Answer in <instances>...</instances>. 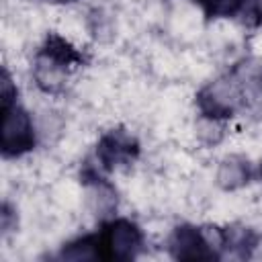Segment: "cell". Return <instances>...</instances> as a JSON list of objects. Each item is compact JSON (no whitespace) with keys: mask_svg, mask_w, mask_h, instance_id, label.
I'll return each instance as SVG.
<instances>
[{"mask_svg":"<svg viewBox=\"0 0 262 262\" xmlns=\"http://www.w3.org/2000/svg\"><path fill=\"white\" fill-rule=\"evenodd\" d=\"M0 219H2V233H8L14 225H16V215H12V209L8 203L2 205V213H0Z\"/></svg>","mask_w":262,"mask_h":262,"instance_id":"14","label":"cell"},{"mask_svg":"<svg viewBox=\"0 0 262 262\" xmlns=\"http://www.w3.org/2000/svg\"><path fill=\"white\" fill-rule=\"evenodd\" d=\"M213 233V244L221 252H227L237 258H250L252 252L258 246V235L254 229L246 225H227L221 229H211Z\"/></svg>","mask_w":262,"mask_h":262,"instance_id":"7","label":"cell"},{"mask_svg":"<svg viewBox=\"0 0 262 262\" xmlns=\"http://www.w3.org/2000/svg\"><path fill=\"white\" fill-rule=\"evenodd\" d=\"M258 174H260V178H262V162H260V166H258Z\"/></svg>","mask_w":262,"mask_h":262,"instance_id":"16","label":"cell"},{"mask_svg":"<svg viewBox=\"0 0 262 262\" xmlns=\"http://www.w3.org/2000/svg\"><path fill=\"white\" fill-rule=\"evenodd\" d=\"M252 176H254V170L250 160L237 154L223 158L217 168V184L223 190H237L246 186L252 180Z\"/></svg>","mask_w":262,"mask_h":262,"instance_id":"8","label":"cell"},{"mask_svg":"<svg viewBox=\"0 0 262 262\" xmlns=\"http://www.w3.org/2000/svg\"><path fill=\"white\" fill-rule=\"evenodd\" d=\"M196 2L207 18H233L239 16L246 0H192Z\"/></svg>","mask_w":262,"mask_h":262,"instance_id":"11","label":"cell"},{"mask_svg":"<svg viewBox=\"0 0 262 262\" xmlns=\"http://www.w3.org/2000/svg\"><path fill=\"white\" fill-rule=\"evenodd\" d=\"M41 2H49V4H72L76 0H41Z\"/></svg>","mask_w":262,"mask_h":262,"instance_id":"15","label":"cell"},{"mask_svg":"<svg viewBox=\"0 0 262 262\" xmlns=\"http://www.w3.org/2000/svg\"><path fill=\"white\" fill-rule=\"evenodd\" d=\"M84 63V55L68 39L57 33L47 35L35 55L33 78L37 86L47 94H59L66 88L68 76Z\"/></svg>","mask_w":262,"mask_h":262,"instance_id":"1","label":"cell"},{"mask_svg":"<svg viewBox=\"0 0 262 262\" xmlns=\"http://www.w3.org/2000/svg\"><path fill=\"white\" fill-rule=\"evenodd\" d=\"M168 252L174 260H217L221 254L211 235L190 223L176 225L168 237Z\"/></svg>","mask_w":262,"mask_h":262,"instance_id":"5","label":"cell"},{"mask_svg":"<svg viewBox=\"0 0 262 262\" xmlns=\"http://www.w3.org/2000/svg\"><path fill=\"white\" fill-rule=\"evenodd\" d=\"M59 258L61 260H100L98 233H88L68 242L59 250Z\"/></svg>","mask_w":262,"mask_h":262,"instance_id":"10","label":"cell"},{"mask_svg":"<svg viewBox=\"0 0 262 262\" xmlns=\"http://www.w3.org/2000/svg\"><path fill=\"white\" fill-rule=\"evenodd\" d=\"M248 96L244 86L227 72L196 92V108L207 121H225L246 106Z\"/></svg>","mask_w":262,"mask_h":262,"instance_id":"2","label":"cell"},{"mask_svg":"<svg viewBox=\"0 0 262 262\" xmlns=\"http://www.w3.org/2000/svg\"><path fill=\"white\" fill-rule=\"evenodd\" d=\"M139 156V141L123 127L106 131L96 143V162L104 172L129 166Z\"/></svg>","mask_w":262,"mask_h":262,"instance_id":"6","label":"cell"},{"mask_svg":"<svg viewBox=\"0 0 262 262\" xmlns=\"http://www.w3.org/2000/svg\"><path fill=\"white\" fill-rule=\"evenodd\" d=\"M98 246L100 260L129 262L135 260L143 250V231L131 219H111L98 231Z\"/></svg>","mask_w":262,"mask_h":262,"instance_id":"3","label":"cell"},{"mask_svg":"<svg viewBox=\"0 0 262 262\" xmlns=\"http://www.w3.org/2000/svg\"><path fill=\"white\" fill-rule=\"evenodd\" d=\"M37 133L31 115L20 104L2 106L0 115V151L4 158H20L35 149Z\"/></svg>","mask_w":262,"mask_h":262,"instance_id":"4","label":"cell"},{"mask_svg":"<svg viewBox=\"0 0 262 262\" xmlns=\"http://www.w3.org/2000/svg\"><path fill=\"white\" fill-rule=\"evenodd\" d=\"M239 20L248 27H258L262 25V4L260 0H246L239 12Z\"/></svg>","mask_w":262,"mask_h":262,"instance_id":"12","label":"cell"},{"mask_svg":"<svg viewBox=\"0 0 262 262\" xmlns=\"http://www.w3.org/2000/svg\"><path fill=\"white\" fill-rule=\"evenodd\" d=\"M16 96H18V90L8 74V70H2V78H0V104L2 106H10L16 102Z\"/></svg>","mask_w":262,"mask_h":262,"instance_id":"13","label":"cell"},{"mask_svg":"<svg viewBox=\"0 0 262 262\" xmlns=\"http://www.w3.org/2000/svg\"><path fill=\"white\" fill-rule=\"evenodd\" d=\"M229 74L244 86L248 94H262V57H244L231 66Z\"/></svg>","mask_w":262,"mask_h":262,"instance_id":"9","label":"cell"}]
</instances>
